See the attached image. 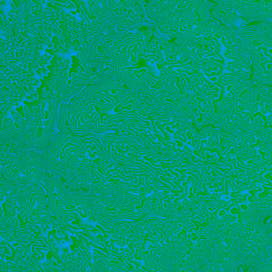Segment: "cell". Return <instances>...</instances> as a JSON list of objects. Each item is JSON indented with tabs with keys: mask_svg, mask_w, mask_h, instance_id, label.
Segmentation results:
<instances>
[{
	"mask_svg": "<svg viewBox=\"0 0 272 272\" xmlns=\"http://www.w3.org/2000/svg\"><path fill=\"white\" fill-rule=\"evenodd\" d=\"M194 149H192L191 150V151L189 152V154L190 155L191 158V160L192 161V162H194V163H198L199 162L201 163H203L205 162H206V161L205 160H203V159L200 158V157H199V156H198L197 155H195L194 153Z\"/></svg>",
	"mask_w": 272,
	"mask_h": 272,
	"instance_id": "cell-33",
	"label": "cell"
},
{
	"mask_svg": "<svg viewBox=\"0 0 272 272\" xmlns=\"http://www.w3.org/2000/svg\"><path fill=\"white\" fill-rule=\"evenodd\" d=\"M192 187H190V195H189V196L188 198L189 199H191V198H195V195H194L193 193L192 192Z\"/></svg>",
	"mask_w": 272,
	"mask_h": 272,
	"instance_id": "cell-47",
	"label": "cell"
},
{
	"mask_svg": "<svg viewBox=\"0 0 272 272\" xmlns=\"http://www.w3.org/2000/svg\"><path fill=\"white\" fill-rule=\"evenodd\" d=\"M141 236L142 238L144 239V242L142 243L143 247H140L141 249H142V251H147L148 248V246L150 244H151V242H153V240H151V239H148V238L149 237V235L147 233L145 234V236H144V235L141 234Z\"/></svg>",
	"mask_w": 272,
	"mask_h": 272,
	"instance_id": "cell-28",
	"label": "cell"
},
{
	"mask_svg": "<svg viewBox=\"0 0 272 272\" xmlns=\"http://www.w3.org/2000/svg\"><path fill=\"white\" fill-rule=\"evenodd\" d=\"M222 179L223 186L222 188V189H220L219 188V185H217L216 182L214 183V185L212 186L211 185V181L208 182L207 183H205L203 182V188L204 189V192H203L201 191H192V193L195 195V198H191V200H193L194 203L196 205L198 204L199 203V198L198 196L199 195L205 196L206 195H208L210 196H213L214 195H219V194L220 193H223L225 192V182L226 180V178L222 177Z\"/></svg>",
	"mask_w": 272,
	"mask_h": 272,
	"instance_id": "cell-6",
	"label": "cell"
},
{
	"mask_svg": "<svg viewBox=\"0 0 272 272\" xmlns=\"http://www.w3.org/2000/svg\"><path fill=\"white\" fill-rule=\"evenodd\" d=\"M84 142L69 129L60 131L43 150V157L47 167L52 174L63 176L64 178L78 175L83 163Z\"/></svg>",
	"mask_w": 272,
	"mask_h": 272,
	"instance_id": "cell-1",
	"label": "cell"
},
{
	"mask_svg": "<svg viewBox=\"0 0 272 272\" xmlns=\"http://www.w3.org/2000/svg\"><path fill=\"white\" fill-rule=\"evenodd\" d=\"M205 150H207V151H210V153H213L216 152L217 150L219 151L220 150L218 148H212L210 147L207 144V140H205V141H201V144H200V148L199 151L194 150V153L195 155H197L198 156H199V157H200L203 160H205L206 157H205V155L204 153Z\"/></svg>",
	"mask_w": 272,
	"mask_h": 272,
	"instance_id": "cell-13",
	"label": "cell"
},
{
	"mask_svg": "<svg viewBox=\"0 0 272 272\" xmlns=\"http://www.w3.org/2000/svg\"><path fill=\"white\" fill-rule=\"evenodd\" d=\"M238 156H241L244 158V156L241 155V154H237L235 152V149L232 148L231 150V151L227 154V155L226 156V157H228V161L227 162H231V161H235L236 163L238 164L240 162L238 161L237 159V157Z\"/></svg>",
	"mask_w": 272,
	"mask_h": 272,
	"instance_id": "cell-25",
	"label": "cell"
},
{
	"mask_svg": "<svg viewBox=\"0 0 272 272\" xmlns=\"http://www.w3.org/2000/svg\"><path fill=\"white\" fill-rule=\"evenodd\" d=\"M146 158V160L149 161L151 164L153 166H155L156 167H161L163 169H166V168H168V170L170 172H171L173 175L176 176L178 179H180L181 177L182 176L181 174L179 172L176 171L175 170L174 167L172 166L171 163H164L163 162H161V160L160 159H157L156 161L154 160L153 158Z\"/></svg>",
	"mask_w": 272,
	"mask_h": 272,
	"instance_id": "cell-10",
	"label": "cell"
},
{
	"mask_svg": "<svg viewBox=\"0 0 272 272\" xmlns=\"http://www.w3.org/2000/svg\"><path fill=\"white\" fill-rule=\"evenodd\" d=\"M225 190L223 193H220L219 194V196L217 197V199L220 202L228 204H229L232 201H235L238 200L240 198V197L238 198H233L231 197V192H234V188L233 185H231V182L230 180H226L225 182Z\"/></svg>",
	"mask_w": 272,
	"mask_h": 272,
	"instance_id": "cell-8",
	"label": "cell"
},
{
	"mask_svg": "<svg viewBox=\"0 0 272 272\" xmlns=\"http://www.w3.org/2000/svg\"><path fill=\"white\" fill-rule=\"evenodd\" d=\"M144 182V178L141 177V178H139V184H138V185H133V184H132V183L131 184L132 185L133 187H135L137 189V190L139 191V192H142V191L139 190V189L140 187H141L142 186L143 187V188L145 189V190H146V191H149V189H147V188H146V185H145Z\"/></svg>",
	"mask_w": 272,
	"mask_h": 272,
	"instance_id": "cell-36",
	"label": "cell"
},
{
	"mask_svg": "<svg viewBox=\"0 0 272 272\" xmlns=\"http://www.w3.org/2000/svg\"><path fill=\"white\" fill-rule=\"evenodd\" d=\"M229 219H228V222H227V225L230 228H232L233 226H235V224H238V225H240L241 226V225L238 222V218L237 217V214H234V217H233V220H229Z\"/></svg>",
	"mask_w": 272,
	"mask_h": 272,
	"instance_id": "cell-35",
	"label": "cell"
},
{
	"mask_svg": "<svg viewBox=\"0 0 272 272\" xmlns=\"http://www.w3.org/2000/svg\"><path fill=\"white\" fill-rule=\"evenodd\" d=\"M111 263H115L117 265H119L121 266V269L122 270V271H125V270H130L131 272H132V270H131V269L130 268V267L128 266H126V265H125V264H123V263H122L121 261H119V260H110Z\"/></svg>",
	"mask_w": 272,
	"mask_h": 272,
	"instance_id": "cell-37",
	"label": "cell"
},
{
	"mask_svg": "<svg viewBox=\"0 0 272 272\" xmlns=\"http://www.w3.org/2000/svg\"><path fill=\"white\" fill-rule=\"evenodd\" d=\"M245 232H249V235H248L247 238L249 241H252V240H254L255 238V237L256 238V235L257 234H258L259 235L260 233L258 232V230L255 229L254 230V231H251V230H249L248 231H247L246 230H245Z\"/></svg>",
	"mask_w": 272,
	"mask_h": 272,
	"instance_id": "cell-38",
	"label": "cell"
},
{
	"mask_svg": "<svg viewBox=\"0 0 272 272\" xmlns=\"http://www.w3.org/2000/svg\"><path fill=\"white\" fill-rule=\"evenodd\" d=\"M43 164L37 151L22 152L17 156L1 158V171L4 177L16 184L39 183L45 187L47 181L42 176Z\"/></svg>",
	"mask_w": 272,
	"mask_h": 272,
	"instance_id": "cell-2",
	"label": "cell"
},
{
	"mask_svg": "<svg viewBox=\"0 0 272 272\" xmlns=\"http://www.w3.org/2000/svg\"><path fill=\"white\" fill-rule=\"evenodd\" d=\"M258 32L266 36L269 38L272 39V19H269L265 22H260L256 27Z\"/></svg>",
	"mask_w": 272,
	"mask_h": 272,
	"instance_id": "cell-11",
	"label": "cell"
},
{
	"mask_svg": "<svg viewBox=\"0 0 272 272\" xmlns=\"http://www.w3.org/2000/svg\"><path fill=\"white\" fill-rule=\"evenodd\" d=\"M185 270V268L182 267V264L180 263L179 265V272H181V271L182 270Z\"/></svg>",
	"mask_w": 272,
	"mask_h": 272,
	"instance_id": "cell-50",
	"label": "cell"
},
{
	"mask_svg": "<svg viewBox=\"0 0 272 272\" xmlns=\"http://www.w3.org/2000/svg\"><path fill=\"white\" fill-rule=\"evenodd\" d=\"M268 166H270V170L272 172V163H270L268 164Z\"/></svg>",
	"mask_w": 272,
	"mask_h": 272,
	"instance_id": "cell-51",
	"label": "cell"
},
{
	"mask_svg": "<svg viewBox=\"0 0 272 272\" xmlns=\"http://www.w3.org/2000/svg\"><path fill=\"white\" fill-rule=\"evenodd\" d=\"M203 239V240H207V238L205 235H200L199 236V238L196 241H194L191 239V238H189V242H190V244H185V247L188 249L192 251L194 253H196L197 252V248L198 247L200 248L201 247V244L199 242L200 240Z\"/></svg>",
	"mask_w": 272,
	"mask_h": 272,
	"instance_id": "cell-15",
	"label": "cell"
},
{
	"mask_svg": "<svg viewBox=\"0 0 272 272\" xmlns=\"http://www.w3.org/2000/svg\"><path fill=\"white\" fill-rule=\"evenodd\" d=\"M258 151H259V153L262 156L261 158V160H263L264 161H266L270 162V163H272V160L270 159V157H269V154H267V153L263 152V151H261L260 150H258Z\"/></svg>",
	"mask_w": 272,
	"mask_h": 272,
	"instance_id": "cell-41",
	"label": "cell"
},
{
	"mask_svg": "<svg viewBox=\"0 0 272 272\" xmlns=\"http://www.w3.org/2000/svg\"><path fill=\"white\" fill-rule=\"evenodd\" d=\"M261 145H262V143H261V140L259 139L257 140L256 144L250 145L249 146L250 148H251V150H253V151H254L255 156L258 157L259 158H261V157H262L261 155L259 153V151H258V150H260Z\"/></svg>",
	"mask_w": 272,
	"mask_h": 272,
	"instance_id": "cell-23",
	"label": "cell"
},
{
	"mask_svg": "<svg viewBox=\"0 0 272 272\" xmlns=\"http://www.w3.org/2000/svg\"><path fill=\"white\" fill-rule=\"evenodd\" d=\"M181 257L183 258V260L181 262V263L183 264L185 263L188 262L189 258H190L191 256H189V255H186L185 254V255H181Z\"/></svg>",
	"mask_w": 272,
	"mask_h": 272,
	"instance_id": "cell-44",
	"label": "cell"
},
{
	"mask_svg": "<svg viewBox=\"0 0 272 272\" xmlns=\"http://www.w3.org/2000/svg\"><path fill=\"white\" fill-rule=\"evenodd\" d=\"M213 219L214 217L211 216V217H207L206 219V220L203 223H200V222H199V221L194 220H192V219H191V221H192V222L194 223V225H195V226H196L195 229L196 230V231H198V230H199V228H200V227H203V228H205V227H206L210 223V222H212Z\"/></svg>",
	"mask_w": 272,
	"mask_h": 272,
	"instance_id": "cell-20",
	"label": "cell"
},
{
	"mask_svg": "<svg viewBox=\"0 0 272 272\" xmlns=\"http://www.w3.org/2000/svg\"><path fill=\"white\" fill-rule=\"evenodd\" d=\"M134 253L132 251L130 253V255L131 256V257H128L127 258V260L128 261L131 263H134L136 265V269L137 270H140L141 272H145L146 270H144L142 269V266L144 265V264L146 263V261L144 262L142 261V260H137L134 257Z\"/></svg>",
	"mask_w": 272,
	"mask_h": 272,
	"instance_id": "cell-18",
	"label": "cell"
},
{
	"mask_svg": "<svg viewBox=\"0 0 272 272\" xmlns=\"http://www.w3.org/2000/svg\"><path fill=\"white\" fill-rule=\"evenodd\" d=\"M253 141L252 142H251L250 141V138H247V140H245V141H244V143H245V146H246V147H247L248 149L250 150L251 152H253V150L251 149L250 147L249 146V144L253 145L255 144H256V142H257V139H260V138H258L256 135H254L253 136Z\"/></svg>",
	"mask_w": 272,
	"mask_h": 272,
	"instance_id": "cell-34",
	"label": "cell"
},
{
	"mask_svg": "<svg viewBox=\"0 0 272 272\" xmlns=\"http://www.w3.org/2000/svg\"><path fill=\"white\" fill-rule=\"evenodd\" d=\"M141 190L142 191V192H144V194H141L140 196L144 197V199H143L142 201H141V206H138L137 205H136V204L135 203L136 205V209L142 208V207H144V204L145 201L147 200L148 199L150 198L153 197V196H154L155 194L158 193V191L154 189V187H153V186H151V188H149V191H150V192H148V191H146V190H145L143 187H141Z\"/></svg>",
	"mask_w": 272,
	"mask_h": 272,
	"instance_id": "cell-14",
	"label": "cell"
},
{
	"mask_svg": "<svg viewBox=\"0 0 272 272\" xmlns=\"http://www.w3.org/2000/svg\"><path fill=\"white\" fill-rule=\"evenodd\" d=\"M190 235H192V237H193L192 238H191V239H192V240H194V241H196V240H197L199 238V236H198L196 233H191Z\"/></svg>",
	"mask_w": 272,
	"mask_h": 272,
	"instance_id": "cell-46",
	"label": "cell"
},
{
	"mask_svg": "<svg viewBox=\"0 0 272 272\" xmlns=\"http://www.w3.org/2000/svg\"><path fill=\"white\" fill-rule=\"evenodd\" d=\"M53 104L47 107L43 102L38 104L35 116L31 118L27 129L19 137L25 145V151L43 150L52 140L55 133Z\"/></svg>",
	"mask_w": 272,
	"mask_h": 272,
	"instance_id": "cell-3",
	"label": "cell"
},
{
	"mask_svg": "<svg viewBox=\"0 0 272 272\" xmlns=\"http://www.w3.org/2000/svg\"><path fill=\"white\" fill-rule=\"evenodd\" d=\"M260 187L259 189H256V190H250L249 191V193L251 195L250 196L248 197V200L250 203H253L254 202L256 199L258 198V195L261 192H263L264 191L263 188L262 187L261 185H258Z\"/></svg>",
	"mask_w": 272,
	"mask_h": 272,
	"instance_id": "cell-19",
	"label": "cell"
},
{
	"mask_svg": "<svg viewBox=\"0 0 272 272\" xmlns=\"http://www.w3.org/2000/svg\"><path fill=\"white\" fill-rule=\"evenodd\" d=\"M226 229L228 230L225 234L226 238L221 240L220 243L222 245V247L224 248L225 250H228L230 247H231V245L228 243L230 240H231V238L229 235L230 228L227 225V223H226Z\"/></svg>",
	"mask_w": 272,
	"mask_h": 272,
	"instance_id": "cell-24",
	"label": "cell"
},
{
	"mask_svg": "<svg viewBox=\"0 0 272 272\" xmlns=\"http://www.w3.org/2000/svg\"><path fill=\"white\" fill-rule=\"evenodd\" d=\"M187 237V231L185 229L181 228V231L178 234V240H181V239H185Z\"/></svg>",
	"mask_w": 272,
	"mask_h": 272,
	"instance_id": "cell-42",
	"label": "cell"
},
{
	"mask_svg": "<svg viewBox=\"0 0 272 272\" xmlns=\"http://www.w3.org/2000/svg\"><path fill=\"white\" fill-rule=\"evenodd\" d=\"M272 16V1L260 0L251 14V20L253 22H265Z\"/></svg>",
	"mask_w": 272,
	"mask_h": 272,
	"instance_id": "cell-5",
	"label": "cell"
},
{
	"mask_svg": "<svg viewBox=\"0 0 272 272\" xmlns=\"http://www.w3.org/2000/svg\"><path fill=\"white\" fill-rule=\"evenodd\" d=\"M132 205H133V209L132 210H128V209H126V208H125V209H121V208H120V207L117 206H114V207L113 208H111V209H110V208L106 207V210H109V211L113 210H115L116 211H117V212H118V213L119 214L122 213L123 211H125V212H128V213H132L134 214H135V215H137V214H138V213H136V212L135 206L134 205V204H133V203H132Z\"/></svg>",
	"mask_w": 272,
	"mask_h": 272,
	"instance_id": "cell-27",
	"label": "cell"
},
{
	"mask_svg": "<svg viewBox=\"0 0 272 272\" xmlns=\"http://www.w3.org/2000/svg\"><path fill=\"white\" fill-rule=\"evenodd\" d=\"M232 148H234L235 149V151H236V147H235V146H234L233 145L230 144L229 145V146H228V149L226 150L225 152L224 153H222L221 151H218L217 150V151H216V153H217V155L219 156V162L221 163V162H222V161L224 159H226V156L227 155V154H228L229 152L231 149Z\"/></svg>",
	"mask_w": 272,
	"mask_h": 272,
	"instance_id": "cell-22",
	"label": "cell"
},
{
	"mask_svg": "<svg viewBox=\"0 0 272 272\" xmlns=\"http://www.w3.org/2000/svg\"><path fill=\"white\" fill-rule=\"evenodd\" d=\"M181 231V229L179 230H178V231L176 232L173 231L172 230H170V235H167V238H166V242L167 243V244H172L173 238V237H176V240H177V241H178V243H179V241H178L177 235H178V233H179V232H180Z\"/></svg>",
	"mask_w": 272,
	"mask_h": 272,
	"instance_id": "cell-29",
	"label": "cell"
},
{
	"mask_svg": "<svg viewBox=\"0 0 272 272\" xmlns=\"http://www.w3.org/2000/svg\"><path fill=\"white\" fill-rule=\"evenodd\" d=\"M134 257L137 260H142L141 259V249H136V253L134 254Z\"/></svg>",
	"mask_w": 272,
	"mask_h": 272,
	"instance_id": "cell-43",
	"label": "cell"
},
{
	"mask_svg": "<svg viewBox=\"0 0 272 272\" xmlns=\"http://www.w3.org/2000/svg\"><path fill=\"white\" fill-rule=\"evenodd\" d=\"M222 248L223 252L224 253V254L225 255V258L226 259H227V257H228V253H227V251H225V249H224V248L223 247Z\"/></svg>",
	"mask_w": 272,
	"mask_h": 272,
	"instance_id": "cell-48",
	"label": "cell"
},
{
	"mask_svg": "<svg viewBox=\"0 0 272 272\" xmlns=\"http://www.w3.org/2000/svg\"><path fill=\"white\" fill-rule=\"evenodd\" d=\"M204 153L205 157H206V159H205L206 161H207L209 158H211V161L216 162L218 164H221L219 162V156L217 155V153L216 152L211 153L210 151L205 150Z\"/></svg>",
	"mask_w": 272,
	"mask_h": 272,
	"instance_id": "cell-26",
	"label": "cell"
},
{
	"mask_svg": "<svg viewBox=\"0 0 272 272\" xmlns=\"http://www.w3.org/2000/svg\"><path fill=\"white\" fill-rule=\"evenodd\" d=\"M194 179L191 176H189L188 179L185 182H183L182 185L185 187V194L182 195V196L179 198H177L174 200V203L178 205L179 208H176V210L179 212H181L183 208H185L184 203L187 201V203L190 204L191 201V199L188 198L190 195V189L192 187V191H197V189L196 188L194 185Z\"/></svg>",
	"mask_w": 272,
	"mask_h": 272,
	"instance_id": "cell-7",
	"label": "cell"
},
{
	"mask_svg": "<svg viewBox=\"0 0 272 272\" xmlns=\"http://www.w3.org/2000/svg\"><path fill=\"white\" fill-rule=\"evenodd\" d=\"M256 190L254 188H245V187H242V188L240 189L239 190L236 191V192H231V197L233 198H238L239 197H240L241 198H244L246 194H248L249 192V191L250 190Z\"/></svg>",
	"mask_w": 272,
	"mask_h": 272,
	"instance_id": "cell-21",
	"label": "cell"
},
{
	"mask_svg": "<svg viewBox=\"0 0 272 272\" xmlns=\"http://www.w3.org/2000/svg\"><path fill=\"white\" fill-rule=\"evenodd\" d=\"M261 186L263 188L264 191L263 192L259 194L258 198H264L266 197L269 194H270V196H272V187H267L264 185H261Z\"/></svg>",
	"mask_w": 272,
	"mask_h": 272,
	"instance_id": "cell-31",
	"label": "cell"
},
{
	"mask_svg": "<svg viewBox=\"0 0 272 272\" xmlns=\"http://www.w3.org/2000/svg\"><path fill=\"white\" fill-rule=\"evenodd\" d=\"M154 135L158 138V141L163 143V145L164 146H167L169 143H171L172 144L174 145L176 144L175 141H174V136H176V133H174V135H171V133H170L169 132H167L166 133L164 136L166 138L162 137L161 136L158 135L157 134H154Z\"/></svg>",
	"mask_w": 272,
	"mask_h": 272,
	"instance_id": "cell-16",
	"label": "cell"
},
{
	"mask_svg": "<svg viewBox=\"0 0 272 272\" xmlns=\"http://www.w3.org/2000/svg\"><path fill=\"white\" fill-rule=\"evenodd\" d=\"M155 139H151V141L152 143H153L154 145H156L157 144H158V143H160V146H159V147L157 148L158 150H163L164 151H165V149H166V148L167 147H170V145H167V146H164L163 145V143H162L161 141H158V139H157V138L155 135Z\"/></svg>",
	"mask_w": 272,
	"mask_h": 272,
	"instance_id": "cell-39",
	"label": "cell"
},
{
	"mask_svg": "<svg viewBox=\"0 0 272 272\" xmlns=\"http://www.w3.org/2000/svg\"><path fill=\"white\" fill-rule=\"evenodd\" d=\"M225 261V260H217V263H219V264H220V262H222V261ZM225 261H227V262H228V263H229L231 264V261H229V260H225Z\"/></svg>",
	"mask_w": 272,
	"mask_h": 272,
	"instance_id": "cell-49",
	"label": "cell"
},
{
	"mask_svg": "<svg viewBox=\"0 0 272 272\" xmlns=\"http://www.w3.org/2000/svg\"><path fill=\"white\" fill-rule=\"evenodd\" d=\"M214 169L216 170H217V171H219V172L220 173H222V174H225V170H224V169H223V168H220V167H214Z\"/></svg>",
	"mask_w": 272,
	"mask_h": 272,
	"instance_id": "cell-45",
	"label": "cell"
},
{
	"mask_svg": "<svg viewBox=\"0 0 272 272\" xmlns=\"http://www.w3.org/2000/svg\"><path fill=\"white\" fill-rule=\"evenodd\" d=\"M253 183L254 184V186L256 189H260V187L258 185H264L267 187H272V182L270 183H266L265 182L257 180H253Z\"/></svg>",
	"mask_w": 272,
	"mask_h": 272,
	"instance_id": "cell-32",
	"label": "cell"
},
{
	"mask_svg": "<svg viewBox=\"0 0 272 272\" xmlns=\"http://www.w3.org/2000/svg\"><path fill=\"white\" fill-rule=\"evenodd\" d=\"M235 201H232V204L230 205L229 206L226 208L223 206H221L218 207L217 210L214 212V214L215 215V217L217 219L218 222L220 223L222 222V219L224 217V216H230L231 218H233L234 217V215L231 213V210L232 208H238L237 205L235 204Z\"/></svg>",
	"mask_w": 272,
	"mask_h": 272,
	"instance_id": "cell-9",
	"label": "cell"
},
{
	"mask_svg": "<svg viewBox=\"0 0 272 272\" xmlns=\"http://www.w3.org/2000/svg\"><path fill=\"white\" fill-rule=\"evenodd\" d=\"M213 270H208V272H212Z\"/></svg>",
	"mask_w": 272,
	"mask_h": 272,
	"instance_id": "cell-52",
	"label": "cell"
},
{
	"mask_svg": "<svg viewBox=\"0 0 272 272\" xmlns=\"http://www.w3.org/2000/svg\"><path fill=\"white\" fill-rule=\"evenodd\" d=\"M95 226L103 233L104 235H105L104 237H103L101 235L98 234V236L96 237V238L100 239L101 242H106L105 245L109 248V250L111 249L112 246L111 245V241L110 240L112 238V235L114 233V231H115V229L112 228L111 230V231H109L108 230H105L103 228H101V226L98 225H95Z\"/></svg>",
	"mask_w": 272,
	"mask_h": 272,
	"instance_id": "cell-12",
	"label": "cell"
},
{
	"mask_svg": "<svg viewBox=\"0 0 272 272\" xmlns=\"http://www.w3.org/2000/svg\"><path fill=\"white\" fill-rule=\"evenodd\" d=\"M160 178H161V179H162V180H163L164 181L166 182H167V183H169V184H170V185H171L174 188V189H176V190H180V188H179V187H178V186H177V185H176L173 182V181L178 182V179H177L176 177L174 178H172V179H171V178H166V177H164V176H161Z\"/></svg>",
	"mask_w": 272,
	"mask_h": 272,
	"instance_id": "cell-30",
	"label": "cell"
},
{
	"mask_svg": "<svg viewBox=\"0 0 272 272\" xmlns=\"http://www.w3.org/2000/svg\"><path fill=\"white\" fill-rule=\"evenodd\" d=\"M163 197H160V203L161 205H162V206H160L161 207H163L164 206V204H166V206H167V212H168V210H169V206H171V205H172V206H175V208H174V211L175 212H176V208H178V205L176 204V203H174V200L175 199L177 198V197H176V194H174L173 195H172V196H171V198H169L167 200H165V199H163Z\"/></svg>",
	"mask_w": 272,
	"mask_h": 272,
	"instance_id": "cell-17",
	"label": "cell"
},
{
	"mask_svg": "<svg viewBox=\"0 0 272 272\" xmlns=\"http://www.w3.org/2000/svg\"><path fill=\"white\" fill-rule=\"evenodd\" d=\"M1 157H4L11 151L12 153L19 154L25 151V145L19 137H13L4 140H0Z\"/></svg>",
	"mask_w": 272,
	"mask_h": 272,
	"instance_id": "cell-4",
	"label": "cell"
},
{
	"mask_svg": "<svg viewBox=\"0 0 272 272\" xmlns=\"http://www.w3.org/2000/svg\"><path fill=\"white\" fill-rule=\"evenodd\" d=\"M121 233H122V235L123 237V242H122V244H126V239H129L130 240H132L133 238H135V237L133 236V235H132V234L130 235V236L128 235L126 233L125 230L124 229H122Z\"/></svg>",
	"mask_w": 272,
	"mask_h": 272,
	"instance_id": "cell-40",
	"label": "cell"
}]
</instances>
